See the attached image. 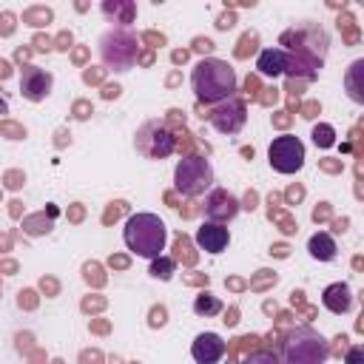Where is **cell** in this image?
<instances>
[{
	"label": "cell",
	"mask_w": 364,
	"mask_h": 364,
	"mask_svg": "<svg viewBox=\"0 0 364 364\" xmlns=\"http://www.w3.org/2000/svg\"><path fill=\"white\" fill-rule=\"evenodd\" d=\"M122 239H125V247L142 259H156L162 256L165 250V242H168V228L165 222L156 216V213H134L128 216L125 228H122Z\"/></svg>",
	"instance_id": "1"
},
{
	"label": "cell",
	"mask_w": 364,
	"mask_h": 364,
	"mask_svg": "<svg viewBox=\"0 0 364 364\" xmlns=\"http://www.w3.org/2000/svg\"><path fill=\"white\" fill-rule=\"evenodd\" d=\"M191 82H193L199 102H222L236 94V71L225 60H216V57L199 60L191 74Z\"/></svg>",
	"instance_id": "2"
},
{
	"label": "cell",
	"mask_w": 364,
	"mask_h": 364,
	"mask_svg": "<svg viewBox=\"0 0 364 364\" xmlns=\"http://www.w3.org/2000/svg\"><path fill=\"white\" fill-rule=\"evenodd\" d=\"M330 344L316 327H296L282 341V364H324Z\"/></svg>",
	"instance_id": "3"
},
{
	"label": "cell",
	"mask_w": 364,
	"mask_h": 364,
	"mask_svg": "<svg viewBox=\"0 0 364 364\" xmlns=\"http://www.w3.org/2000/svg\"><path fill=\"white\" fill-rule=\"evenodd\" d=\"M100 57L114 71H128L139 57V40L128 28H111L100 37Z\"/></svg>",
	"instance_id": "4"
},
{
	"label": "cell",
	"mask_w": 364,
	"mask_h": 364,
	"mask_svg": "<svg viewBox=\"0 0 364 364\" xmlns=\"http://www.w3.org/2000/svg\"><path fill=\"white\" fill-rule=\"evenodd\" d=\"M173 185L185 196H202L213 185V168H210V162L205 156H199V154L182 156L176 162V168H173Z\"/></svg>",
	"instance_id": "5"
},
{
	"label": "cell",
	"mask_w": 364,
	"mask_h": 364,
	"mask_svg": "<svg viewBox=\"0 0 364 364\" xmlns=\"http://www.w3.org/2000/svg\"><path fill=\"white\" fill-rule=\"evenodd\" d=\"M134 145H136V154H142L145 159H165L176 151V136L159 119H148L139 125Z\"/></svg>",
	"instance_id": "6"
},
{
	"label": "cell",
	"mask_w": 364,
	"mask_h": 364,
	"mask_svg": "<svg viewBox=\"0 0 364 364\" xmlns=\"http://www.w3.org/2000/svg\"><path fill=\"white\" fill-rule=\"evenodd\" d=\"M267 159H270V168L279 171V173H296L304 168V142L293 134H282L270 142L267 148Z\"/></svg>",
	"instance_id": "7"
},
{
	"label": "cell",
	"mask_w": 364,
	"mask_h": 364,
	"mask_svg": "<svg viewBox=\"0 0 364 364\" xmlns=\"http://www.w3.org/2000/svg\"><path fill=\"white\" fill-rule=\"evenodd\" d=\"M245 119H247V108H245V102H242L239 97L222 100V102L208 114V122H210L219 134H236V131H242Z\"/></svg>",
	"instance_id": "8"
},
{
	"label": "cell",
	"mask_w": 364,
	"mask_h": 364,
	"mask_svg": "<svg viewBox=\"0 0 364 364\" xmlns=\"http://www.w3.org/2000/svg\"><path fill=\"white\" fill-rule=\"evenodd\" d=\"M51 85H54V77L40 68V65H23L20 68V94L28 100V102H40L51 94Z\"/></svg>",
	"instance_id": "9"
},
{
	"label": "cell",
	"mask_w": 364,
	"mask_h": 364,
	"mask_svg": "<svg viewBox=\"0 0 364 364\" xmlns=\"http://www.w3.org/2000/svg\"><path fill=\"white\" fill-rule=\"evenodd\" d=\"M239 199L230 193V191H225V188H213L208 196H205V205H202V210H205V219L208 222H216V225H222V222H230L236 213H239Z\"/></svg>",
	"instance_id": "10"
},
{
	"label": "cell",
	"mask_w": 364,
	"mask_h": 364,
	"mask_svg": "<svg viewBox=\"0 0 364 364\" xmlns=\"http://www.w3.org/2000/svg\"><path fill=\"white\" fill-rule=\"evenodd\" d=\"M225 341L216 333H199L191 344V355L196 364H219V358L225 355Z\"/></svg>",
	"instance_id": "11"
},
{
	"label": "cell",
	"mask_w": 364,
	"mask_h": 364,
	"mask_svg": "<svg viewBox=\"0 0 364 364\" xmlns=\"http://www.w3.org/2000/svg\"><path fill=\"white\" fill-rule=\"evenodd\" d=\"M196 245L205 250V253H222L228 245H230V233L225 225H216V222H202L196 228Z\"/></svg>",
	"instance_id": "12"
},
{
	"label": "cell",
	"mask_w": 364,
	"mask_h": 364,
	"mask_svg": "<svg viewBox=\"0 0 364 364\" xmlns=\"http://www.w3.org/2000/svg\"><path fill=\"white\" fill-rule=\"evenodd\" d=\"M321 304L330 310V313H347L350 307H353V290H350V284H344V282H336V284H327L324 287V293H321Z\"/></svg>",
	"instance_id": "13"
},
{
	"label": "cell",
	"mask_w": 364,
	"mask_h": 364,
	"mask_svg": "<svg viewBox=\"0 0 364 364\" xmlns=\"http://www.w3.org/2000/svg\"><path fill=\"white\" fill-rule=\"evenodd\" d=\"M284 48H264L262 54H259V60H256V68H259V74H264V77H279V74H284Z\"/></svg>",
	"instance_id": "14"
},
{
	"label": "cell",
	"mask_w": 364,
	"mask_h": 364,
	"mask_svg": "<svg viewBox=\"0 0 364 364\" xmlns=\"http://www.w3.org/2000/svg\"><path fill=\"white\" fill-rule=\"evenodd\" d=\"M307 250H310V256L318 259V262H330V259H336V242H333L327 233H316V236H310Z\"/></svg>",
	"instance_id": "15"
},
{
	"label": "cell",
	"mask_w": 364,
	"mask_h": 364,
	"mask_svg": "<svg viewBox=\"0 0 364 364\" xmlns=\"http://www.w3.org/2000/svg\"><path fill=\"white\" fill-rule=\"evenodd\" d=\"M102 14L114 17V23L128 26L134 20V14H136V6L134 3H102Z\"/></svg>",
	"instance_id": "16"
},
{
	"label": "cell",
	"mask_w": 364,
	"mask_h": 364,
	"mask_svg": "<svg viewBox=\"0 0 364 364\" xmlns=\"http://www.w3.org/2000/svg\"><path fill=\"white\" fill-rule=\"evenodd\" d=\"M193 313L196 316H216V313H222V301L213 296V293H199L196 296V301H193Z\"/></svg>",
	"instance_id": "17"
},
{
	"label": "cell",
	"mask_w": 364,
	"mask_h": 364,
	"mask_svg": "<svg viewBox=\"0 0 364 364\" xmlns=\"http://www.w3.org/2000/svg\"><path fill=\"white\" fill-rule=\"evenodd\" d=\"M151 276H156V279L168 282V279L173 276V259H165V256L151 259Z\"/></svg>",
	"instance_id": "18"
},
{
	"label": "cell",
	"mask_w": 364,
	"mask_h": 364,
	"mask_svg": "<svg viewBox=\"0 0 364 364\" xmlns=\"http://www.w3.org/2000/svg\"><path fill=\"white\" fill-rule=\"evenodd\" d=\"M23 20H26L28 26H43V23L51 20V9H46V6H34V9H28V11L23 14Z\"/></svg>",
	"instance_id": "19"
},
{
	"label": "cell",
	"mask_w": 364,
	"mask_h": 364,
	"mask_svg": "<svg viewBox=\"0 0 364 364\" xmlns=\"http://www.w3.org/2000/svg\"><path fill=\"white\" fill-rule=\"evenodd\" d=\"M242 364H282V358L276 353H270V350H259V353H250Z\"/></svg>",
	"instance_id": "20"
},
{
	"label": "cell",
	"mask_w": 364,
	"mask_h": 364,
	"mask_svg": "<svg viewBox=\"0 0 364 364\" xmlns=\"http://www.w3.org/2000/svg\"><path fill=\"white\" fill-rule=\"evenodd\" d=\"M361 68H364V63H361V60H355V63H353V68H350V77H347V85H350V97H353L355 102H361V100H364V97L358 94V88H355V77H358V71H361Z\"/></svg>",
	"instance_id": "21"
},
{
	"label": "cell",
	"mask_w": 364,
	"mask_h": 364,
	"mask_svg": "<svg viewBox=\"0 0 364 364\" xmlns=\"http://www.w3.org/2000/svg\"><path fill=\"white\" fill-rule=\"evenodd\" d=\"M313 139H316V145L330 148V145H333V128H330V125H318V128H313Z\"/></svg>",
	"instance_id": "22"
},
{
	"label": "cell",
	"mask_w": 364,
	"mask_h": 364,
	"mask_svg": "<svg viewBox=\"0 0 364 364\" xmlns=\"http://www.w3.org/2000/svg\"><path fill=\"white\" fill-rule=\"evenodd\" d=\"M151 324L156 327V324H165V307H154L151 310Z\"/></svg>",
	"instance_id": "23"
},
{
	"label": "cell",
	"mask_w": 364,
	"mask_h": 364,
	"mask_svg": "<svg viewBox=\"0 0 364 364\" xmlns=\"http://www.w3.org/2000/svg\"><path fill=\"white\" fill-rule=\"evenodd\" d=\"M361 355H364V350L355 344V347L347 353V364H361Z\"/></svg>",
	"instance_id": "24"
},
{
	"label": "cell",
	"mask_w": 364,
	"mask_h": 364,
	"mask_svg": "<svg viewBox=\"0 0 364 364\" xmlns=\"http://www.w3.org/2000/svg\"><path fill=\"white\" fill-rule=\"evenodd\" d=\"M0 23H3V28H0V31H3V34H9V31L14 28V26H11V23H14V14H9V11H6V14L0 17Z\"/></svg>",
	"instance_id": "25"
},
{
	"label": "cell",
	"mask_w": 364,
	"mask_h": 364,
	"mask_svg": "<svg viewBox=\"0 0 364 364\" xmlns=\"http://www.w3.org/2000/svg\"><path fill=\"white\" fill-rule=\"evenodd\" d=\"M193 48H196V51H210V48H213V43H210V40H202V37H196Z\"/></svg>",
	"instance_id": "26"
},
{
	"label": "cell",
	"mask_w": 364,
	"mask_h": 364,
	"mask_svg": "<svg viewBox=\"0 0 364 364\" xmlns=\"http://www.w3.org/2000/svg\"><path fill=\"white\" fill-rule=\"evenodd\" d=\"M230 26H233V14H222L216 23V28H230Z\"/></svg>",
	"instance_id": "27"
},
{
	"label": "cell",
	"mask_w": 364,
	"mask_h": 364,
	"mask_svg": "<svg viewBox=\"0 0 364 364\" xmlns=\"http://www.w3.org/2000/svg\"><path fill=\"white\" fill-rule=\"evenodd\" d=\"M82 364H100V353H85L82 355Z\"/></svg>",
	"instance_id": "28"
},
{
	"label": "cell",
	"mask_w": 364,
	"mask_h": 364,
	"mask_svg": "<svg viewBox=\"0 0 364 364\" xmlns=\"http://www.w3.org/2000/svg\"><path fill=\"white\" fill-rule=\"evenodd\" d=\"M9 74H11V68H9V63H6V60H0V80H6Z\"/></svg>",
	"instance_id": "29"
},
{
	"label": "cell",
	"mask_w": 364,
	"mask_h": 364,
	"mask_svg": "<svg viewBox=\"0 0 364 364\" xmlns=\"http://www.w3.org/2000/svg\"><path fill=\"white\" fill-rule=\"evenodd\" d=\"M77 117H80V119H85V117H88V105H85V102H80V105H77Z\"/></svg>",
	"instance_id": "30"
},
{
	"label": "cell",
	"mask_w": 364,
	"mask_h": 364,
	"mask_svg": "<svg viewBox=\"0 0 364 364\" xmlns=\"http://www.w3.org/2000/svg\"><path fill=\"white\" fill-rule=\"evenodd\" d=\"M34 43H37V48H48V46H51V40H48V37H37Z\"/></svg>",
	"instance_id": "31"
},
{
	"label": "cell",
	"mask_w": 364,
	"mask_h": 364,
	"mask_svg": "<svg viewBox=\"0 0 364 364\" xmlns=\"http://www.w3.org/2000/svg\"><path fill=\"white\" fill-rule=\"evenodd\" d=\"M117 94H119V88H117V85H108V88H105V97H117Z\"/></svg>",
	"instance_id": "32"
},
{
	"label": "cell",
	"mask_w": 364,
	"mask_h": 364,
	"mask_svg": "<svg viewBox=\"0 0 364 364\" xmlns=\"http://www.w3.org/2000/svg\"><path fill=\"white\" fill-rule=\"evenodd\" d=\"M185 57H188V54H185V51H176V54H173V63H182V60H185Z\"/></svg>",
	"instance_id": "33"
},
{
	"label": "cell",
	"mask_w": 364,
	"mask_h": 364,
	"mask_svg": "<svg viewBox=\"0 0 364 364\" xmlns=\"http://www.w3.org/2000/svg\"><path fill=\"white\" fill-rule=\"evenodd\" d=\"M0 114H9V102L0 97Z\"/></svg>",
	"instance_id": "34"
}]
</instances>
